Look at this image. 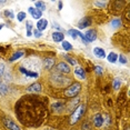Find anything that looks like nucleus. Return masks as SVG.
<instances>
[{
    "label": "nucleus",
    "instance_id": "20e7f679",
    "mask_svg": "<svg viewBox=\"0 0 130 130\" xmlns=\"http://www.w3.org/2000/svg\"><path fill=\"white\" fill-rule=\"evenodd\" d=\"M84 36L86 38V40H87V42H92L97 38V32H96V30H93V29H89Z\"/></svg>",
    "mask_w": 130,
    "mask_h": 130
},
{
    "label": "nucleus",
    "instance_id": "a211bd4d",
    "mask_svg": "<svg viewBox=\"0 0 130 130\" xmlns=\"http://www.w3.org/2000/svg\"><path fill=\"white\" fill-rule=\"evenodd\" d=\"M0 92H1V94H4V96L8 93V87H7V85L0 82Z\"/></svg>",
    "mask_w": 130,
    "mask_h": 130
},
{
    "label": "nucleus",
    "instance_id": "7ed1b4c3",
    "mask_svg": "<svg viewBox=\"0 0 130 130\" xmlns=\"http://www.w3.org/2000/svg\"><path fill=\"white\" fill-rule=\"evenodd\" d=\"M2 122H4V125L9 130H20L19 126L17 125L14 121L11 120L10 118H4V119H2Z\"/></svg>",
    "mask_w": 130,
    "mask_h": 130
},
{
    "label": "nucleus",
    "instance_id": "9b49d317",
    "mask_svg": "<svg viewBox=\"0 0 130 130\" xmlns=\"http://www.w3.org/2000/svg\"><path fill=\"white\" fill-rule=\"evenodd\" d=\"M27 90L29 91V92H40L41 91V85L38 84V82H35V84L31 85Z\"/></svg>",
    "mask_w": 130,
    "mask_h": 130
},
{
    "label": "nucleus",
    "instance_id": "f3484780",
    "mask_svg": "<svg viewBox=\"0 0 130 130\" xmlns=\"http://www.w3.org/2000/svg\"><path fill=\"white\" fill-rule=\"evenodd\" d=\"M36 7H37V9L39 10V11H45L46 10V5H45V2H42V1H37L36 2Z\"/></svg>",
    "mask_w": 130,
    "mask_h": 130
},
{
    "label": "nucleus",
    "instance_id": "b1692460",
    "mask_svg": "<svg viewBox=\"0 0 130 130\" xmlns=\"http://www.w3.org/2000/svg\"><path fill=\"white\" fill-rule=\"evenodd\" d=\"M113 88H115V89H116V90H118V89H119V88H120V80H119V79H115V80H113Z\"/></svg>",
    "mask_w": 130,
    "mask_h": 130
},
{
    "label": "nucleus",
    "instance_id": "c756f323",
    "mask_svg": "<svg viewBox=\"0 0 130 130\" xmlns=\"http://www.w3.org/2000/svg\"><path fill=\"white\" fill-rule=\"evenodd\" d=\"M94 4L97 6H100V7H105V6L107 5V1H96Z\"/></svg>",
    "mask_w": 130,
    "mask_h": 130
},
{
    "label": "nucleus",
    "instance_id": "7c9ffc66",
    "mask_svg": "<svg viewBox=\"0 0 130 130\" xmlns=\"http://www.w3.org/2000/svg\"><path fill=\"white\" fill-rule=\"evenodd\" d=\"M32 34H34V35H35V36H36L37 38H39V37L41 36V35H42V34H41V32H40L39 30H37V29H35V30H34V32H32Z\"/></svg>",
    "mask_w": 130,
    "mask_h": 130
},
{
    "label": "nucleus",
    "instance_id": "cd10ccee",
    "mask_svg": "<svg viewBox=\"0 0 130 130\" xmlns=\"http://www.w3.org/2000/svg\"><path fill=\"white\" fill-rule=\"evenodd\" d=\"M119 61H120L121 63H126L127 62V59H126V57L123 55H120L119 56Z\"/></svg>",
    "mask_w": 130,
    "mask_h": 130
},
{
    "label": "nucleus",
    "instance_id": "ddd939ff",
    "mask_svg": "<svg viewBox=\"0 0 130 130\" xmlns=\"http://www.w3.org/2000/svg\"><path fill=\"white\" fill-rule=\"evenodd\" d=\"M93 54L96 57H98V58H105L106 57V52H105V50L101 49V48H98V47H96V48L93 49Z\"/></svg>",
    "mask_w": 130,
    "mask_h": 130
},
{
    "label": "nucleus",
    "instance_id": "4be33fe9",
    "mask_svg": "<svg viewBox=\"0 0 130 130\" xmlns=\"http://www.w3.org/2000/svg\"><path fill=\"white\" fill-rule=\"evenodd\" d=\"M31 29H32L31 22H30V21H27V36H31V35H32Z\"/></svg>",
    "mask_w": 130,
    "mask_h": 130
},
{
    "label": "nucleus",
    "instance_id": "2f4dec72",
    "mask_svg": "<svg viewBox=\"0 0 130 130\" xmlns=\"http://www.w3.org/2000/svg\"><path fill=\"white\" fill-rule=\"evenodd\" d=\"M82 130H90L89 125H88V123H85L84 127H82Z\"/></svg>",
    "mask_w": 130,
    "mask_h": 130
},
{
    "label": "nucleus",
    "instance_id": "c85d7f7f",
    "mask_svg": "<svg viewBox=\"0 0 130 130\" xmlns=\"http://www.w3.org/2000/svg\"><path fill=\"white\" fill-rule=\"evenodd\" d=\"M5 13H6V16H8V17H9V18H13V12H12V11H10V10H6L5 11Z\"/></svg>",
    "mask_w": 130,
    "mask_h": 130
},
{
    "label": "nucleus",
    "instance_id": "f257e3e1",
    "mask_svg": "<svg viewBox=\"0 0 130 130\" xmlns=\"http://www.w3.org/2000/svg\"><path fill=\"white\" fill-rule=\"evenodd\" d=\"M86 111V106L85 105H79L78 107L75 109V111L72 112V115L70 116V125H75L76 122H78L81 119L82 115Z\"/></svg>",
    "mask_w": 130,
    "mask_h": 130
},
{
    "label": "nucleus",
    "instance_id": "f03ea898",
    "mask_svg": "<svg viewBox=\"0 0 130 130\" xmlns=\"http://www.w3.org/2000/svg\"><path fill=\"white\" fill-rule=\"evenodd\" d=\"M80 90H81V85L78 84V82H75V84L69 86V87L64 90V96L69 97V98H72V97L77 96V94L80 92Z\"/></svg>",
    "mask_w": 130,
    "mask_h": 130
},
{
    "label": "nucleus",
    "instance_id": "412c9836",
    "mask_svg": "<svg viewBox=\"0 0 130 130\" xmlns=\"http://www.w3.org/2000/svg\"><path fill=\"white\" fill-rule=\"evenodd\" d=\"M26 18V12H23V11H20V12L17 14V19L19 20V21H23Z\"/></svg>",
    "mask_w": 130,
    "mask_h": 130
},
{
    "label": "nucleus",
    "instance_id": "39448f33",
    "mask_svg": "<svg viewBox=\"0 0 130 130\" xmlns=\"http://www.w3.org/2000/svg\"><path fill=\"white\" fill-rule=\"evenodd\" d=\"M29 11V13L31 14L32 17H34L35 19H41V16H42V12L41 11H39L37 9V8H34V7H30L28 9Z\"/></svg>",
    "mask_w": 130,
    "mask_h": 130
},
{
    "label": "nucleus",
    "instance_id": "f8f14e48",
    "mask_svg": "<svg viewBox=\"0 0 130 130\" xmlns=\"http://www.w3.org/2000/svg\"><path fill=\"white\" fill-rule=\"evenodd\" d=\"M63 38H64V35L62 34V32H58L56 31L52 34V39H54V41H56V42H60V41H63Z\"/></svg>",
    "mask_w": 130,
    "mask_h": 130
},
{
    "label": "nucleus",
    "instance_id": "6ab92c4d",
    "mask_svg": "<svg viewBox=\"0 0 130 130\" xmlns=\"http://www.w3.org/2000/svg\"><path fill=\"white\" fill-rule=\"evenodd\" d=\"M52 66H54V60H52V59H46V60H45L46 69H51Z\"/></svg>",
    "mask_w": 130,
    "mask_h": 130
},
{
    "label": "nucleus",
    "instance_id": "aec40b11",
    "mask_svg": "<svg viewBox=\"0 0 130 130\" xmlns=\"http://www.w3.org/2000/svg\"><path fill=\"white\" fill-rule=\"evenodd\" d=\"M62 47H63L64 50H67V51H69V50L72 49V46L70 45L68 41H62Z\"/></svg>",
    "mask_w": 130,
    "mask_h": 130
},
{
    "label": "nucleus",
    "instance_id": "2eb2a0df",
    "mask_svg": "<svg viewBox=\"0 0 130 130\" xmlns=\"http://www.w3.org/2000/svg\"><path fill=\"white\" fill-rule=\"evenodd\" d=\"M22 56H23V52L22 51H17V52H14V54L11 56V58L9 59V61H10V62H13L14 60L19 59L20 57H22Z\"/></svg>",
    "mask_w": 130,
    "mask_h": 130
},
{
    "label": "nucleus",
    "instance_id": "393cba45",
    "mask_svg": "<svg viewBox=\"0 0 130 130\" xmlns=\"http://www.w3.org/2000/svg\"><path fill=\"white\" fill-rule=\"evenodd\" d=\"M102 67H100V66H96L94 67V71H96L97 73H98V75H101L102 73Z\"/></svg>",
    "mask_w": 130,
    "mask_h": 130
},
{
    "label": "nucleus",
    "instance_id": "6e6552de",
    "mask_svg": "<svg viewBox=\"0 0 130 130\" xmlns=\"http://www.w3.org/2000/svg\"><path fill=\"white\" fill-rule=\"evenodd\" d=\"M90 23H91V20H90L89 17H85V18H82L80 21H79L78 27L80 29H84L86 27H88V26H90Z\"/></svg>",
    "mask_w": 130,
    "mask_h": 130
},
{
    "label": "nucleus",
    "instance_id": "bb28decb",
    "mask_svg": "<svg viewBox=\"0 0 130 130\" xmlns=\"http://www.w3.org/2000/svg\"><path fill=\"white\" fill-rule=\"evenodd\" d=\"M5 71H6V69H5V64H4V63H0V77L4 76Z\"/></svg>",
    "mask_w": 130,
    "mask_h": 130
},
{
    "label": "nucleus",
    "instance_id": "423d86ee",
    "mask_svg": "<svg viewBox=\"0 0 130 130\" xmlns=\"http://www.w3.org/2000/svg\"><path fill=\"white\" fill-rule=\"evenodd\" d=\"M57 69L58 71L62 72V73H69L70 72V67L68 66L66 62H60L57 64Z\"/></svg>",
    "mask_w": 130,
    "mask_h": 130
},
{
    "label": "nucleus",
    "instance_id": "5701e85b",
    "mask_svg": "<svg viewBox=\"0 0 130 130\" xmlns=\"http://www.w3.org/2000/svg\"><path fill=\"white\" fill-rule=\"evenodd\" d=\"M121 25V21L119 19H113L111 21V26L112 27H115V28H117V27H119V26Z\"/></svg>",
    "mask_w": 130,
    "mask_h": 130
},
{
    "label": "nucleus",
    "instance_id": "1a4fd4ad",
    "mask_svg": "<svg viewBox=\"0 0 130 130\" xmlns=\"http://www.w3.org/2000/svg\"><path fill=\"white\" fill-rule=\"evenodd\" d=\"M103 123V118L100 113H97L96 116L93 117V125L97 127V128H100Z\"/></svg>",
    "mask_w": 130,
    "mask_h": 130
},
{
    "label": "nucleus",
    "instance_id": "a878e982",
    "mask_svg": "<svg viewBox=\"0 0 130 130\" xmlns=\"http://www.w3.org/2000/svg\"><path fill=\"white\" fill-rule=\"evenodd\" d=\"M66 59L69 61V63H71V64H76L77 63V61L75 60V59L71 58V57H69V56H66Z\"/></svg>",
    "mask_w": 130,
    "mask_h": 130
},
{
    "label": "nucleus",
    "instance_id": "4468645a",
    "mask_svg": "<svg viewBox=\"0 0 130 130\" xmlns=\"http://www.w3.org/2000/svg\"><path fill=\"white\" fill-rule=\"evenodd\" d=\"M20 72L26 75L27 77H31V78H38V73L34 71H29V70L25 69V68H20Z\"/></svg>",
    "mask_w": 130,
    "mask_h": 130
},
{
    "label": "nucleus",
    "instance_id": "9d476101",
    "mask_svg": "<svg viewBox=\"0 0 130 130\" xmlns=\"http://www.w3.org/2000/svg\"><path fill=\"white\" fill-rule=\"evenodd\" d=\"M75 75L76 77H78V79H81V80H84V79L86 78V72L85 70L82 69L81 67H77L75 69Z\"/></svg>",
    "mask_w": 130,
    "mask_h": 130
},
{
    "label": "nucleus",
    "instance_id": "0eeeda50",
    "mask_svg": "<svg viewBox=\"0 0 130 130\" xmlns=\"http://www.w3.org/2000/svg\"><path fill=\"white\" fill-rule=\"evenodd\" d=\"M48 26V21L46 19H39L37 22V30H39L40 32L43 31Z\"/></svg>",
    "mask_w": 130,
    "mask_h": 130
},
{
    "label": "nucleus",
    "instance_id": "473e14b6",
    "mask_svg": "<svg viewBox=\"0 0 130 130\" xmlns=\"http://www.w3.org/2000/svg\"><path fill=\"white\" fill-rule=\"evenodd\" d=\"M2 27H4V25H0V29H1Z\"/></svg>",
    "mask_w": 130,
    "mask_h": 130
},
{
    "label": "nucleus",
    "instance_id": "dca6fc26",
    "mask_svg": "<svg viewBox=\"0 0 130 130\" xmlns=\"http://www.w3.org/2000/svg\"><path fill=\"white\" fill-rule=\"evenodd\" d=\"M117 59H118V56L116 52H110L108 56V61L109 62H111V63H115V62H117Z\"/></svg>",
    "mask_w": 130,
    "mask_h": 130
}]
</instances>
